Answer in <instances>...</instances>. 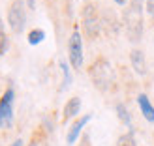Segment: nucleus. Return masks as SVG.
I'll return each mask as SVG.
<instances>
[{
  "label": "nucleus",
  "instance_id": "nucleus-1",
  "mask_svg": "<svg viewBox=\"0 0 154 146\" xmlns=\"http://www.w3.org/2000/svg\"><path fill=\"white\" fill-rule=\"evenodd\" d=\"M124 28L132 43H137L143 36V2L132 0L124 11Z\"/></svg>",
  "mask_w": 154,
  "mask_h": 146
},
{
  "label": "nucleus",
  "instance_id": "nucleus-2",
  "mask_svg": "<svg viewBox=\"0 0 154 146\" xmlns=\"http://www.w3.org/2000/svg\"><path fill=\"white\" fill-rule=\"evenodd\" d=\"M88 75L98 90H107L113 84V67L105 58H98L88 67Z\"/></svg>",
  "mask_w": 154,
  "mask_h": 146
},
{
  "label": "nucleus",
  "instance_id": "nucleus-3",
  "mask_svg": "<svg viewBox=\"0 0 154 146\" xmlns=\"http://www.w3.org/2000/svg\"><path fill=\"white\" fill-rule=\"evenodd\" d=\"M26 22V13H25V2L23 0H13L8 7V25H10L11 32L21 34L25 30Z\"/></svg>",
  "mask_w": 154,
  "mask_h": 146
},
{
  "label": "nucleus",
  "instance_id": "nucleus-4",
  "mask_svg": "<svg viewBox=\"0 0 154 146\" xmlns=\"http://www.w3.org/2000/svg\"><path fill=\"white\" fill-rule=\"evenodd\" d=\"M83 28L90 40L98 37L100 28H102V21H100V15L94 4H85L83 7Z\"/></svg>",
  "mask_w": 154,
  "mask_h": 146
},
{
  "label": "nucleus",
  "instance_id": "nucleus-5",
  "mask_svg": "<svg viewBox=\"0 0 154 146\" xmlns=\"http://www.w3.org/2000/svg\"><path fill=\"white\" fill-rule=\"evenodd\" d=\"M68 56H70V64L75 70L83 67V37L79 34V30H73V34L70 36L68 41Z\"/></svg>",
  "mask_w": 154,
  "mask_h": 146
},
{
  "label": "nucleus",
  "instance_id": "nucleus-6",
  "mask_svg": "<svg viewBox=\"0 0 154 146\" xmlns=\"http://www.w3.org/2000/svg\"><path fill=\"white\" fill-rule=\"evenodd\" d=\"M13 120V88H8L0 97V127L6 129Z\"/></svg>",
  "mask_w": 154,
  "mask_h": 146
},
{
  "label": "nucleus",
  "instance_id": "nucleus-7",
  "mask_svg": "<svg viewBox=\"0 0 154 146\" xmlns=\"http://www.w3.org/2000/svg\"><path fill=\"white\" fill-rule=\"evenodd\" d=\"M130 62H132V67L137 75L147 73V60H145V52L141 49H134L130 52Z\"/></svg>",
  "mask_w": 154,
  "mask_h": 146
},
{
  "label": "nucleus",
  "instance_id": "nucleus-8",
  "mask_svg": "<svg viewBox=\"0 0 154 146\" xmlns=\"http://www.w3.org/2000/svg\"><path fill=\"white\" fill-rule=\"evenodd\" d=\"M92 118V114H85V116H81L79 120H75L73 124H72V127H70V131H68V137H66V141H68V144H73L75 141H77V137L81 135V129L88 124V120Z\"/></svg>",
  "mask_w": 154,
  "mask_h": 146
},
{
  "label": "nucleus",
  "instance_id": "nucleus-9",
  "mask_svg": "<svg viewBox=\"0 0 154 146\" xmlns=\"http://www.w3.org/2000/svg\"><path fill=\"white\" fill-rule=\"evenodd\" d=\"M137 103H139V109L143 112V116L145 120H149V122H154V107L150 103V99L147 94H139L137 96Z\"/></svg>",
  "mask_w": 154,
  "mask_h": 146
},
{
  "label": "nucleus",
  "instance_id": "nucleus-10",
  "mask_svg": "<svg viewBox=\"0 0 154 146\" xmlns=\"http://www.w3.org/2000/svg\"><path fill=\"white\" fill-rule=\"evenodd\" d=\"M79 111H81V99L77 97V96H73V97H70V99L66 101L64 111H62V116H64V120H70V118H73Z\"/></svg>",
  "mask_w": 154,
  "mask_h": 146
},
{
  "label": "nucleus",
  "instance_id": "nucleus-11",
  "mask_svg": "<svg viewBox=\"0 0 154 146\" xmlns=\"http://www.w3.org/2000/svg\"><path fill=\"white\" fill-rule=\"evenodd\" d=\"M115 111H117V116L120 118L122 124L132 126V114L128 112V109H126V105H124V103H117V105H115Z\"/></svg>",
  "mask_w": 154,
  "mask_h": 146
},
{
  "label": "nucleus",
  "instance_id": "nucleus-12",
  "mask_svg": "<svg viewBox=\"0 0 154 146\" xmlns=\"http://www.w3.org/2000/svg\"><path fill=\"white\" fill-rule=\"evenodd\" d=\"M43 37H45L43 30L42 28H34V30H30V32H28V43L30 45H38V43L43 41Z\"/></svg>",
  "mask_w": 154,
  "mask_h": 146
},
{
  "label": "nucleus",
  "instance_id": "nucleus-13",
  "mask_svg": "<svg viewBox=\"0 0 154 146\" xmlns=\"http://www.w3.org/2000/svg\"><path fill=\"white\" fill-rule=\"evenodd\" d=\"M117 146H137V142H135V139H134L132 133H124V135L119 137Z\"/></svg>",
  "mask_w": 154,
  "mask_h": 146
},
{
  "label": "nucleus",
  "instance_id": "nucleus-14",
  "mask_svg": "<svg viewBox=\"0 0 154 146\" xmlns=\"http://www.w3.org/2000/svg\"><path fill=\"white\" fill-rule=\"evenodd\" d=\"M60 70H62V73H64V84H62V88H68V86H70V82H72V75H70V67H68V64L64 62V60H60Z\"/></svg>",
  "mask_w": 154,
  "mask_h": 146
},
{
  "label": "nucleus",
  "instance_id": "nucleus-15",
  "mask_svg": "<svg viewBox=\"0 0 154 146\" xmlns=\"http://www.w3.org/2000/svg\"><path fill=\"white\" fill-rule=\"evenodd\" d=\"M6 49H8V37L4 32V22L0 21V55H4Z\"/></svg>",
  "mask_w": 154,
  "mask_h": 146
},
{
  "label": "nucleus",
  "instance_id": "nucleus-16",
  "mask_svg": "<svg viewBox=\"0 0 154 146\" xmlns=\"http://www.w3.org/2000/svg\"><path fill=\"white\" fill-rule=\"evenodd\" d=\"M145 7H147V13L154 17V0H147V2H145Z\"/></svg>",
  "mask_w": 154,
  "mask_h": 146
},
{
  "label": "nucleus",
  "instance_id": "nucleus-17",
  "mask_svg": "<svg viewBox=\"0 0 154 146\" xmlns=\"http://www.w3.org/2000/svg\"><path fill=\"white\" fill-rule=\"evenodd\" d=\"M11 146H23V141H21V139H17V141H13V142H11Z\"/></svg>",
  "mask_w": 154,
  "mask_h": 146
},
{
  "label": "nucleus",
  "instance_id": "nucleus-18",
  "mask_svg": "<svg viewBox=\"0 0 154 146\" xmlns=\"http://www.w3.org/2000/svg\"><path fill=\"white\" fill-rule=\"evenodd\" d=\"M26 2H28V7H30V10H34V7H36V4H34V0H26Z\"/></svg>",
  "mask_w": 154,
  "mask_h": 146
},
{
  "label": "nucleus",
  "instance_id": "nucleus-19",
  "mask_svg": "<svg viewBox=\"0 0 154 146\" xmlns=\"http://www.w3.org/2000/svg\"><path fill=\"white\" fill-rule=\"evenodd\" d=\"M115 4H119V6H124V4H126V0H115Z\"/></svg>",
  "mask_w": 154,
  "mask_h": 146
},
{
  "label": "nucleus",
  "instance_id": "nucleus-20",
  "mask_svg": "<svg viewBox=\"0 0 154 146\" xmlns=\"http://www.w3.org/2000/svg\"><path fill=\"white\" fill-rule=\"evenodd\" d=\"M28 146H40V144H38V141H32V142H30Z\"/></svg>",
  "mask_w": 154,
  "mask_h": 146
}]
</instances>
